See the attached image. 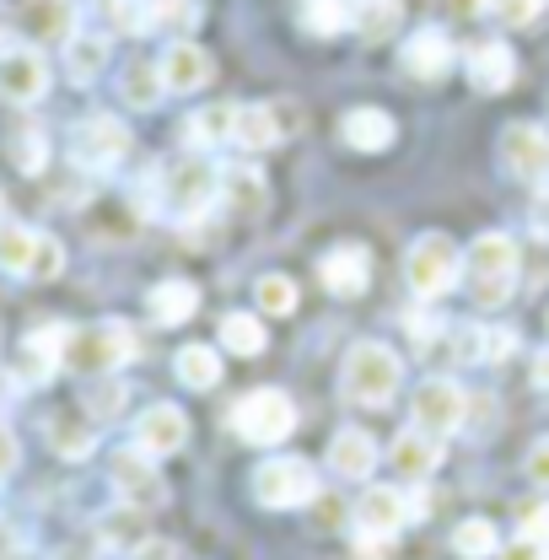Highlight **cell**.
Instances as JSON below:
<instances>
[{
    "label": "cell",
    "mask_w": 549,
    "mask_h": 560,
    "mask_svg": "<svg viewBox=\"0 0 549 560\" xmlns=\"http://www.w3.org/2000/svg\"><path fill=\"white\" fill-rule=\"evenodd\" d=\"M254 302H259L265 313H274V318H285V313L296 307V280H291V276H259V285H254Z\"/></svg>",
    "instance_id": "cell-37"
},
{
    "label": "cell",
    "mask_w": 549,
    "mask_h": 560,
    "mask_svg": "<svg viewBox=\"0 0 549 560\" xmlns=\"http://www.w3.org/2000/svg\"><path fill=\"white\" fill-rule=\"evenodd\" d=\"M447 5H453V16H484L495 0H447Z\"/></svg>",
    "instance_id": "cell-53"
},
{
    "label": "cell",
    "mask_w": 549,
    "mask_h": 560,
    "mask_svg": "<svg viewBox=\"0 0 549 560\" xmlns=\"http://www.w3.org/2000/svg\"><path fill=\"white\" fill-rule=\"evenodd\" d=\"M453 550L464 560H495L501 556V528H495L490 517H464V523L453 528Z\"/></svg>",
    "instance_id": "cell-30"
},
{
    "label": "cell",
    "mask_w": 549,
    "mask_h": 560,
    "mask_svg": "<svg viewBox=\"0 0 549 560\" xmlns=\"http://www.w3.org/2000/svg\"><path fill=\"white\" fill-rule=\"evenodd\" d=\"M523 534H528V539H539V545H549V506H539V512H528V517H523Z\"/></svg>",
    "instance_id": "cell-51"
},
{
    "label": "cell",
    "mask_w": 549,
    "mask_h": 560,
    "mask_svg": "<svg viewBox=\"0 0 549 560\" xmlns=\"http://www.w3.org/2000/svg\"><path fill=\"white\" fill-rule=\"evenodd\" d=\"M410 416L420 431H431V436H453L464 416H469V394L453 383V377H425L420 388H414V405Z\"/></svg>",
    "instance_id": "cell-9"
},
{
    "label": "cell",
    "mask_w": 549,
    "mask_h": 560,
    "mask_svg": "<svg viewBox=\"0 0 549 560\" xmlns=\"http://www.w3.org/2000/svg\"><path fill=\"white\" fill-rule=\"evenodd\" d=\"M296 22H302V33H313V38H335L344 27H355V0H302Z\"/></svg>",
    "instance_id": "cell-27"
},
{
    "label": "cell",
    "mask_w": 549,
    "mask_h": 560,
    "mask_svg": "<svg viewBox=\"0 0 549 560\" xmlns=\"http://www.w3.org/2000/svg\"><path fill=\"white\" fill-rule=\"evenodd\" d=\"M200 16L195 0H151V27H189Z\"/></svg>",
    "instance_id": "cell-42"
},
{
    "label": "cell",
    "mask_w": 549,
    "mask_h": 560,
    "mask_svg": "<svg viewBox=\"0 0 549 560\" xmlns=\"http://www.w3.org/2000/svg\"><path fill=\"white\" fill-rule=\"evenodd\" d=\"M232 119H237V108L232 103H210L200 114H189V125H184V140H189V151H215L221 140H232Z\"/></svg>",
    "instance_id": "cell-25"
},
{
    "label": "cell",
    "mask_w": 549,
    "mask_h": 560,
    "mask_svg": "<svg viewBox=\"0 0 549 560\" xmlns=\"http://www.w3.org/2000/svg\"><path fill=\"white\" fill-rule=\"evenodd\" d=\"M103 66H108V38L103 33H75L66 44V70L75 86H92L103 75Z\"/></svg>",
    "instance_id": "cell-28"
},
{
    "label": "cell",
    "mask_w": 549,
    "mask_h": 560,
    "mask_svg": "<svg viewBox=\"0 0 549 560\" xmlns=\"http://www.w3.org/2000/svg\"><path fill=\"white\" fill-rule=\"evenodd\" d=\"M49 447H55L60 458H86V453L97 447V431H86V425H75V420H55V425H49Z\"/></svg>",
    "instance_id": "cell-36"
},
{
    "label": "cell",
    "mask_w": 549,
    "mask_h": 560,
    "mask_svg": "<svg viewBox=\"0 0 549 560\" xmlns=\"http://www.w3.org/2000/svg\"><path fill=\"white\" fill-rule=\"evenodd\" d=\"M501 560H549V545L528 539V534H517L512 545H501Z\"/></svg>",
    "instance_id": "cell-45"
},
{
    "label": "cell",
    "mask_w": 549,
    "mask_h": 560,
    "mask_svg": "<svg viewBox=\"0 0 549 560\" xmlns=\"http://www.w3.org/2000/svg\"><path fill=\"white\" fill-rule=\"evenodd\" d=\"M38 232L33 226H0V270L5 276H33Z\"/></svg>",
    "instance_id": "cell-33"
},
{
    "label": "cell",
    "mask_w": 549,
    "mask_h": 560,
    "mask_svg": "<svg viewBox=\"0 0 549 560\" xmlns=\"http://www.w3.org/2000/svg\"><path fill=\"white\" fill-rule=\"evenodd\" d=\"M22 33L33 44H70L75 38V0H27L22 5Z\"/></svg>",
    "instance_id": "cell-20"
},
{
    "label": "cell",
    "mask_w": 549,
    "mask_h": 560,
    "mask_svg": "<svg viewBox=\"0 0 549 560\" xmlns=\"http://www.w3.org/2000/svg\"><path fill=\"white\" fill-rule=\"evenodd\" d=\"M16 458H22V447H16V436H11V431L0 425V480H5V475L16 469Z\"/></svg>",
    "instance_id": "cell-49"
},
{
    "label": "cell",
    "mask_w": 549,
    "mask_h": 560,
    "mask_svg": "<svg viewBox=\"0 0 549 560\" xmlns=\"http://www.w3.org/2000/svg\"><path fill=\"white\" fill-rule=\"evenodd\" d=\"M464 285L475 307H501L517 291V243L506 232H480L464 254Z\"/></svg>",
    "instance_id": "cell-1"
},
{
    "label": "cell",
    "mask_w": 549,
    "mask_h": 560,
    "mask_svg": "<svg viewBox=\"0 0 549 560\" xmlns=\"http://www.w3.org/2000/svg\"><path fill=\"white\" fill-rule=\"evenodd\" d=\"M108 480H114V490H119L136 512H151V506L167 501V486H162V475H156V458L140 453V447H119V453H114Z\"/></svg>",
    "instance_id": "cell-10"
},
{
    "label": "cell",
    "mask_w": 549,
    "mask_h": 560,
    "mask_svg": "<svg viewBox=\"0 0 549 560\" xmlns=\"http://www.w3.org/2000/svg\"><path fill=\"white\" fill-rule=\"evenodd\" d=\"M66 340H70L66 324L33 329V335L22 340V355H16V377H22V383H49L55 366H66Z\"/></svg>",
    "instance_id": "cell-16"
},
{
    "label": "cell",
    "mask_w": 549,
    "mask_h": 560,
    "mask_svg": "<svg viewBox=\"0 0 549 560\" xmlns=\"http://www.w3.org/2000/svg\"><path fill=\"white\" fill-rule=\"evenodd\" d=\"M329 469H335V480H366V475L377 469V442H372L366 431H355V425L335 431V442H329Z\"/></svg>",
    "instance_id": "cell-21"
},
{
    "label": "cell",
    "mask_w": 549,
    "mask_h": 560,
    "mask_svg": "<svg viewBox=\"0 0 549 560\" xmlns=\"http://www.w3.org/2000/svg\"><path fill=\"white\" fill-rule=\"evenodd\" d=\"M232 140H237L243 151H270L274 140H280V114L265 108V103L237 108V119H232Z\"/></svg>",
    "instance_id": "cell-29"
},
{
    "label": "cell",
    "mask_w": 549,
    "mask_h": 560,
    "mask_svg": "<svg viewBox=\"0 0 549 560\" xmlns=\"http://www.w3.org/2000/svg\"><path fill=\"white\" fill-rule=\"evenodd\" d=\"M528 480H534V486H549V436L528 447Z\"/></svg>",
    "instance_id": "cell-46"
},
{
    "label": "cell",
    "mask_w": 549,
    "mask_h": 560,
    "mask_svg": "<svg viewBox=\"0 0 549 560\" xmlns=\"http://www.w3.org/2000/svg\"><path fill=\"white\" fill-rule=\"evenodd\" d=\"M221 195L237 210H259L265 206V178L254 167H221Z\"/></svg>",
    "instance_id": "cell-35"
},
{
    "label": "cell",
    "mask_w": 549,
    "mask_h": 560,
    "mask_svg": "<svg viewBox=\"0 0 549 560\" xmlns=\"http://www.w3.org/2000/svg\"><path fill=\"white\" fill-rule=\"evenodd\" d=\"M189 442V416L178 405H145L136 420V447L151 458H173Z\"/></svg>",
    "instance_id": "cell-11"
},
{
    "label": "cell",
    "mask_w": 549,
    "mask_h": 560,
    "mask_svg": "<svg viewBox=\"0 0 549 560\" xmlns=\"http://www.w3.org/2000/svg\"><path fill=\"white\" fill-rule=\"evenodd\" d=\"M464 276V248L447 237V232H425V237H414L410 254H405V280H410V291L420 302H436V296H447L453 285Z\"/></svg>",
    "instance_id": "cell-5"
},
{
    "label": "cell",
    "mask_w": 549,
    "mask_h": 560,
    "mask_svg": "<svg viewBox=\"0 0 549 560\" xmlns=\"http://www.w3.org/2000/svg\"><path fill=\"white\" fill-rule=\"evenodd\" d=\"M136 560H178V550L167 539H140L136 545Z\"/></svg>",
    "instance_id": "cell-50"
},
{
    "label": "cell",
    "mask_w": 549,
    "mask_h": 560,
    "mask_svg": "<svg viewBox=\"0 0 549 560\" xmlns=\"http://www.w3.org/2000/svg\"><path fill=\"white\" fill-rule=\"evenodd\" d=\"M517 350V329H480V361H506Z\"/></svg>",
    "instance_id": "cell-44"
},
{
    "label": "cell",
    "mask_w": 549,
    "mask_h": 560,
    "mask_svg": "<svg viewBox=\"0 0 549 560\" xmlns=\"http://www.w3.org/2000/svg\"><path fill=\"white\" fill-rule=\"evenodd\" d=\"M97 550H103V539H75L60 550V560H97Z\"/></svg>",
    "instance_id": "cell-52"
},
{
    "label": "cell",
    "mask_w": 549,
    "mask_h": 560,
    "mask_svg": "<svg viewBox=\"0 0 549 560\" xmlns=\"http://www.w3.org/2000/svg\"><path fill=\"white\" fill-rule=\"evenodd\" d=\"M410 517H414L410 495L394 490V486H372V490H361V501H355V528H361V534H383V539H394Z\"/></svg>",
    "instance_id": "cell-12"
},
{
    "label": "cell",
    "mask_w": 549,
    "mask_h": 560,
    "mask_svg": "<svg viewBox=\"0 0 549 560\" xmlns=\"http://www.w3.org/2000/svg\"><path fill=\"white\" fill-rule=\"evenodd\" d=\"M221 200V167H210L206 156H178L156 173V206L167 210L173 221H195L206 215V206Z\"/></svg>",
    "instance_id": "cell-3"
},
{
    "label": "cell",
    "mask_w": 549,
    "mask_h": 560,
    "mask_svg": "<svg viewBox=\"0 0 549 560\" xmlns=\"http://www.w3.org/2000/svg\"><path fill=\"white\" fill-rule=\"evenodd\" d=\"M0 92L11 103H38L49 92V60L38 49H5L0 55Z\"/></svg>",
    "instance_id": "cell-15"
},
{
    "label": "cell",
    "mask_w": 549,
    "mask_h": 560,
    "mask_svg": "<svg viewBox=\"0 0 549 560\" xmlns=\"http://www.w3.org/2000/svg\"><path fill=\"white\" fill-rule=\"evenodd\" d=\"M318 280H324L335 296H361V291H366V280H372V259H366V248H361V243H340V248H329V254L318 259Z\"/></svg>",
    "instance_id": "cell-19"
},
{
    "label": "cell",
    "mask_w": 549,
    "mask_h": 560,
    "mask_svg": "<svg viewBox=\"0 0 549 560\" xmlns=\"http://www.w3.org/2000/svg\"><path fill=\"white\" fill-rule=\"evenodd\" d=\"M232 431H237L243 442H254V447L285 442V436L296 431V405H291V394H280V388H254L248 399H237Z\"/></svg>",
    "instance_id": "cell-6"
},
{
    "label": "cell",
    "mask_w": 549,
    "mask_h": 560,
    "mask_svg": "<svg viewBox=\"0 0 549 560\" xmlns=\"http://www.w3.org/2000/svg\"><path fill=\"white\" fill-rule=\"evenodd\" d=\"M173 366H178V383L184 388H200L206 394V388L221 383V355H215V346H184Z\"/></svg>",
    "instance_id": "cell-31"
},
{
    "label": "cell",
    "mask_w": 549,
    "mask_h": 560,
    "mask_svg": "<svg viewBox=\"0 0 549 560\" xmlns=\"http://www.w3.org/2000/svg\"><path fill=\"white\" fill-rule=\"evenodd\" d=\"M156 66H162V81H167V92H200V86H210V75H215V60H210L200 44H189V38L167 44Z\"/></svg>",
    "instance_id": "cell-17"
},
{
    "label": "cell",
    "mask_w": 549,
    "mask_h": 560,
    "mask_svg": "<svg viewBox=\"0 0 549 560\" xmlns=\"http://www.w3.org/2000/svg\"><path fill=\"white\" fill-rule=\"evenodd\" d=\"M145 302H151V318L173 329V324H189V318H195V307H200V285H195V280H162V285H151Z\"/></svg>",
    "instance_id": "cell-23"
},
{
    "label": "cell",
    "mask_w": 549,
    "mask_h": 560,
    "mask_svg": "<svg viewBox=\"0 0 549 560\" xmlns=\"http://www.w3.org/2000/svg\"><path fill=\"white\" fill-rule=\"evenodd\" d=\"M436 464H442V436H431V431H399V442H394V469L399 475H410V480H425V475H436Z\"/></svg>",
    "instance_id": "cell-22"
},
{
    "label": "cell",
    "mask_w": 549,
    "mask_h": 560,
    "mask_svg": "<svg viewBox=\"0 0 549 560\" xmlns=\"http://www.w3.org/2000/svg\"><path fill=\"white\" fill-rule=\"evenodd\" d=\"M453 355L458 361H480V329H453Z\"/></svg>",
    "instance_id": "cell-47"
},
{
    "label": "cell",
    "mask_w": 549,
    "mask_h": 560,
    "mask_svg": "<svg viewBox=\"0 0 549 560\" xmlns=\"http://www.w3.org/2000/svg\"><path fill=\"white\" fill-rule=\"evenodd\" d=\"M355 33L366 44H383L399 33V0H355Z\"/></svg>",
    "instance_id": "cell-32"
},
{
    "label": "cell",
    "mask_w": 549,
    "mask_h": 560,
    "mask_svg": "<svg viewBox=\"0 0 549 560\" xmlns=\"http://www.w3.org/2000/svg\"><path fill=\"white\" fill-rule=\"evenodd\" d=\"M0 210H5V195H0Z\"/></svg>",
    "instance_id": "cell-56"
},
{
    "label": "cell",
    "mask_w": 549,
    "mask_h": 560,
    "mask_svg": "<svg viewBox=\"0 0 549 560\" xmlns=\"http://www.w3.org/2000/svg\"><path fill=\"white\" fill-rule=\"evenodd\" d=\"M11 156H16V167L22 173H44V156H49V145L38 130H22V136L11 140Z\"/></svg>",
    "instance_id": "cell-41"
},
{
    "label": "cell",
    "mask_w": 549,
    "mask_h": 560,
    "mask_svg": "<svg viewBox=\"0 0 549 560\" xmlns=\"http://www.w3.org/2000/svg\"><path fill=\"white\" fill-rule=\"evenodd\" d=\"M136 329L125 318H97L86 329H70L66 366L81 377H103V372H119L125 361H136Z\"/></svg>",
    "instance_id": "cell-4"
},
{
    "label": "cell",
    "mask_w": 549,
    "mask_h": 560,
    "mask_svg": "<svg viewBox=\"0 0 549 560\" xmlns=\"http://www.w3.org/2000/svg\"><path fill=\"white\" fill-rule=\"evenodd\" d=\"M340 136H344V145H355V151H388V145H394V119H388L383 108H350Z\"/></svg>",
    "instance_id": "cell-24"
},
{
    "label": "cell",
    "mask_w": 549,
    "mask_h": 560,
    "mask_svg": "<svg viewBox=\"0 0 549 560\" xmlns=\"http://www.w3.org/2000/svg\"><path fill=\"white\" fill-rule=\"evenodd\" d=\"M215 340L232 350V355H259V350L270 346V340H265V324H259L254 313H226V318H221V335H215Z\"/></svg>",
    "instance_id": "cell-34"
},
{
    "label": "cell",
    "mask_w": 549,
    "mask_h": 560,
    "mask_svg": "<svg viewBox=\"0 0 549 560\" xmlns=\"http://www.w3.org/2000/svg\"><path fill=\"white\" fill-rule=\"evenodd\" d=\"M125 405H130V388H125V383H97V388H86V416L92 420L125 416Z\"/></svg>",
    "instance_id": "cell-39"
},
{
    "label": "cell",
    "mask_w": 549,
    "mask_h": 560,
    "mask_svg": "<svg viewBox=\"0 0 549 560\" xmlns=\"http://www.w3.org/2000/svg\"><path fill=\"white\" fill-rule=\"evenodd\" d=\"M60 270H66V248H60V237L38 232V254H33V276L27 280H55Z\"/></svg>",
    "instance_id": "cell-40"
},
{
    "label": "cell",
    "mask_w": 549,
    "mask_h": 560,
    "mask_svg": "<svg viewBox=\"0 0 549 560\" xmlns=\"http://www.w3.org/2000/svg\"><path fill=\"white\" fill-rule=\"evenodd\" d=\"M340 388H344L350 405L383 410V405L405 388V361H399L388 346H377V340H361V346H350V355H344Z\"/></svg>",
    "instance_id": "cell-2"
},
{
    "label": "cell",
    "mask_w": 549,
    "mask_h": 560,
    "mask_svg": "<svg viewBox=\"0 0 549 560\" xmlns=\"http://www.w3.org/2000/svg\"><path fill=\"white\" fill-rule=\"evenodd\" d=\"M506 27H528V22H539V11H545V0H495L490 5Z\"/></svg>",
    "instance_id": "cell-43"
},
{
    "label": "cell",
    "mask_w": 549,
    "mask_h": 560,
    "mask_svg": "<svg viewBox=\"0 0 549 560\" xmlns=\"http://www.w3.org/2000/svg\"><path fill=\"white\" fill-rule=\"evenodd\" d=\"M501 167L512 173V178H549V130L539 125H512L506 136H501Z\"/></svg>",
    "instance_id": "cell-13"
},
{
    "label": "cell",
    "mask_w": 549,
    "mask_h": 560,
    "mask_svg": "<svg viewBox=\"0 0 549 560\" xmlns=\"http://www.w3.org/2000/svg\"><path fill=\"white\" fill-rule=\"evenodd\" d=\"M119 92H125V103H130V108L151 114V108L162 103V92H167L162 66H156V60H130V66H125V75H119Z\"/></svg>",
    "instance_id": "cell-26"
},
{
    "label": "cell",
    "mask_w": 549,
    "mask_h": 560,
    "mask_svg": "<svg viewBox=\"0 0 549 560\" xmlns=\"http://www.w3.org/2000/svg\"><path fill=\"white\" fill-rule=\"evenodd\" d=\"M464 70H469V81H475L480 92H506V86L517 81V55H512V44L484 38V44H469Z\"/></svg>",
    "instance_id": "cell-18"
},
{
    "label": "cell",
    "mask_w": 549,
    "mask_h": 560,
    "mask_svg": "<svg viewBox=\"0 0 549 560\" xmlns=\"http://www.w3.org/2000/svg\"><path fill=\"white\" fill-rule=\"evenodd\" d=\"M130 156V130L114 119V114H86L75 130H70V162L86 167V173H108Z\"/></svg>",
    "instance_id": "cell-7"
},
{
    "label": "cell",
    "mask_w": 549,
    "mask_h": 560,
    "mask_svg": "<svg viewBox=\"0 0 549 560\" xmlns=\"http://www.w3.org/2000/svg\"><path fill=\"white\" fill-rule=\"evenodd\" d=\"M458 60V49H453V38L442 33V27H420L405 38V49H399V66L410 70L414 81H442L447 70Z\"/></svg>",
    "instance_id": "cell-14"
},
{
    "label": "cell",
    "mask_w": 549,
    "mask_h": 560,
    "mask_svg": "<svg viewBox=\"0 0 549 560\" xmlns=\"http://www.w3.org/2000/svg\"><path fill=\"white\" fill-rule=\"evenodd\" d=\"M103 16H108V27L136 38V33L151 27V0H103Z\"/></svg>",
    "instance_id": "cell-38"
},
{
    "label": "cell",
    "mask_w": 549,
    "mask_h": 560,
    "mask_svg": "<svg viewBox=\"0 0 549 560\" xmlns=\"http://www.w3.org/2000/svg\"><path fill=\"white\" fill-rule=\"evenodd\" d=\"M534 388H545V394H549V350L534 361Z\"/></svg>",
    "instance_id": "cell-54"
},
{
    "label": "cell",
    "mask_w": 549,
    "mask_h": 560,
    "mask_svg": "<svg viewBox=\"0 0 549 560\" xmlns=\"http://www.w3.org/2000/svg\"><path fill=\"white\" fill-rule=\"evenodd\" d=\"M388 545L394 539H383V534H361L355 539V560H388Z\"/></svg>",
    "instance_id": "cell-48"
},
{
    "label": "cell",
    "mask_w": 549,
    "mask_h": 560,
    "mask_svg": "<svg viewBox=\"0 0 549 560\" xmlns=\"http://www.w3.org/2000/svg\"><path fill=\"white\" fill-rule=\"evenodd\" d=\"M318 495V469L307 458H265L254 469V501L270 506V512H285V506H302Z\"/></svg>",
    "instance_id": "cell-8"
},
{
    "label": "cell",
    "mask_w": 549,
    "mask_h": 560,
    "mask_svg": "<svg viewBox=\"0 0 549 560\" xmlns=\"http://www.w3.org/2000/svg\"><path fill=\"white\" fill-rule=\"evenodd\" d=\"M534 226H539V232H549V195H539V200H534Z\"/></svg>",
    "instance_id": "cell-55"
}]
</instances>
